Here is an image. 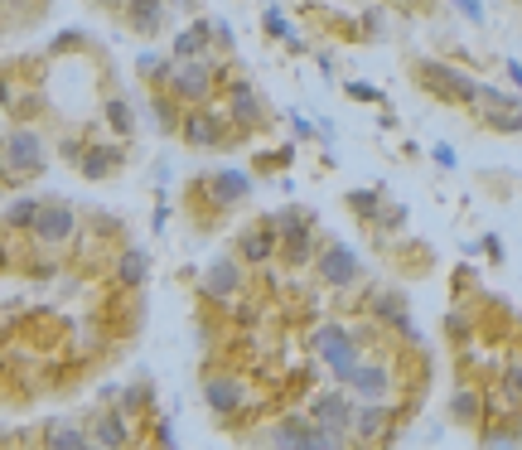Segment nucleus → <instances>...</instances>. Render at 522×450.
Here are the masks:
<instances>
[{"mask_svg": "<svg viewBox=\"0 0 522 450\" xmlns=\"http://www.w3.org/2000/svg\"><path fill=\"white\" fill-rule=\"evenodd\" d=\"M411 82L421 88V98H435L441 106H474L479 102V78L459 73L445 58H411Z\"/></svg>", "mask_w": 522, "mask_h": 450, "instance_id": "nucleus-1", "label": "nucleus"}, {"mask_svg": "<svg viewBox=\"0 0 522 450\" xmlns=\"http://www.w3.org/2000/svg\"><path fill=\"white\" fill-rule=\"evenodd\" d=\"M0 180L5 184H25L34 174L49 170V146H44V136L34 132V126H10L5 140H0Z\"/></svg>", "mask_w": 522, "mask_h": 450, "instance_id": "nucleus-2", "label": "nucleus"}, {"mask_svg": "<svg viewBox=\"0 0 522 450\" xmlns=\"http://www.w3.org/2000/svg\"><path fill=\"white\" fill-rule=\"evenodd\" d=\"M174 136H180L189 150H228L237 140V132L228 126V116H223L213 102L180 106V116H174Z\"/></svg>", "mask_w": 522, "mask_h": 450, "instance_id": "nucleus-3", "label": "nucleus"}, {"mask_svg": "<svg viewBox=\"0 0 522 450\" xmlns=\"http://www.w3.org/2000/svg\"><path fill=\"white\" fill-rule=\"evenodd\" d=\"M160 88H164V102H174V106L213 102L218 98V68L208 64V54L204 58H174Z\"/></svg>", "mask_w": 522, "mask_h": 450, "instance_id": "nucleus-4", "label": "nucleus"}, {"mask_svg": "<svg viewBox=\"0 0 522 450\" xmlns=\"http://www.w3.org/2000/svg\"><path fill=\"white\" fill-rule=\"evenodd\" d=\"M223 98H228V126L237 136H252L266 126V98L252 88V78H242V73H232L228 82H223Z\"/></svg>", "mask_w": 522, "mask_h": 450, "instance_id": "nucleus-5", "label": "nucleus"}, {"mask_svg": "<svg viewBox=\"0 0 522 450\" xmlns=\"http://www.w3.org/2000/svg\"><path fill=\"white\" fill-rule=\"evenodd\" d=\"M310 267H315L319 286H329V291H349V286H358V276H363L358 252H353L349 242H339V238L324 242V247H315Z\"/></svg>", "mask_w": 522, "mask_h": 450, "instance_id": "nucleus-6", "label": "nucleus"}, {"mask_svg": "<svg viewBox=\"0 0 522 450\" xmlns=\"http://www.w3.org/2000/svg\"><path fill=\"white\" fill-rule=\"evenodd\" d=\"M315 353L324 359L329 378H334V383H343V378H349V369L363 359V339L353 335L349 325H324V329L315 335Z\"/></svg>", "mask_w": 522, "mask_h": 450, "instance_id": "nucleus-7", "label": "nucleus"}, {"mask_svg": "<svg viewBox=\"0 0 522 450\" xmlns=\"http://www.w3.org/2000/svg\"><path fill=\"white\" fill-rule=\"evenodd\" d=\"M78 208L73 204H63V199H44L39 213H34V223H29V238L39 242V247H68L78 238Z\"/></svg>", "mask_w": 522, "mask_h": 450, "instance_id": "nucleus-8", "label": "nucleus"}, {"mask_svg": "<svg viewBox=\"0 0 522 450\" xmlns=\"http://www.w3.org/2000/svg\"><path fill=\"white\" fill-rule=\"evenodd\" d=\"M353 407H358V397H353L343 383H334L329 393H319L310 407H305V417H310L315 426H324L329 436H339V446H343L349 441V426H353Z\"/></svg>", "mask_w": 522, "mask_h": 450, "instance_id": "nucleus-9", "label": "nucleus"}, {"mask_svg": "<svg viewBox=\"0 0 522 450\" xmlns=\"http://www.w3.org/2000/svg\"><path fill=\"white\" fill-rule=\"evenodd\" d=\"M204 407L213 412V417H237V412L247 407V387H242V378L228 373V369L208 373V378H204Z\"/></svg>", "mask_w": 522, "mask_h": 450, "instance_id": "nucleus-10", "label": "nucleus"}, {"mask_svg": "<svg viewBox=\"0 0 522 450\" xmlns=\"http://www.w3.org/2000/svg\"><path fill=\"white\" fill-rule=\"evenodd\" d=\"M237 262L242 267H266L276 262V213H266L261 223L237 233Z\"/></svg>", "mask_w": 522, "mask_h": 450, "instance_id": "nucleus-11", "label": "nucleus"}, {"mask_svg": "<svg viewBox=\"0 0 522 450\" xmlns=\"http://www.w3.org/2000/svg\"><path fill=\"white\" fill-rule=\"evenodd\" d=\"M343 387H349L358 402H387L392 393V369L383 359H358L349 369V378H343Z\"/></svg>", "mask_w": 522, "mask_h": 450, "instance_id": "nucleus-12", "label": "nucleus"}, {"mask_svg": "<svg viewBox=\"0 0 522 450\" xmlns=\"http://www.w3.org/2000/svg\"><path fill=\"white\" fill-rule=\"evenodd\" d=\"M204 194L213 199V208H237L252 199V180L242 170H208L204 174Z\"/></svg>", "mask_w": 522, "mask_h": 450, "instance_id": "nucleus-13", "label": "nucleus"}, {"mask_svg": "<svg viewBox=\"0 0 522 450\" xmlns=\"http://www.w3.org/2000/svg\"><path fill=\"white\" fill-rule=\"evenodd\" d=\"M82 426H88V441H92V446H130V436H136V431H130V417H126L122 407L92 412Z\"/></svg>", "mask_w": 522, "mask_h": 450, "instance_id": "nucleus-14", "label": "nucleus"}, {"mask_svg": "<svg viewBox=\"0 0 522 450\" xmlns=\"http://www.w3.org/2000/svg\"><path fill=\"white\" fill-rule=\"evenodd\" d=\"M122 25L136 34V39H156L164 30V0H122Z\"/></svg>", "mask_w": 522, "mask_h": 450, "instance_id": "nucleus-15", "label": "nucleus"}, {"mask_svg": "<svg viewBox=\"0 0 522 450\" xmlns=\"http://www.w3.org/2000/svg\"><path fill=\"white\" fill-rule=\"evenodd\" d=\"M261 441L266 446H319V426L305 417V412H290V417L271 421L266 431H261Z\"/></svg>", "mask_w": 522, "mask_h": 450, "instance_id": "nucleus-16", "label": "nucleus"}, {"mask_svg": "<svg viewBox=\"0 0 522 450\" xmlns=\"http://www.w3.org/2000/svg\"><path fill=\"white\" fill-rule=\"evenodd\" d=\"M247 281V267L237 262V257H218L208 271H204V295L208 301H232L237 291H242Z\"/></svg>", "mask_w": 522, "mask_h": 450, "instance_id": "nucleus-17", "label": "nucleus"}, {"mask_svg": "<svg viewBox=\"0 0 522 450\" xmlns=\"http://www.w3.org/2000/svg\"><path fill=\"white\" fill-rule=\"evenodd\" d=\"M122 150L116 146H106V140H88L82 146V156H78V174L82 180H112L116 170H122Z\"/></svg>", "mask_w": 522, "mask_h": 450, "instance_id": "nucleus-18", "label": "nucleus"}, {"mask_svg": "<svg viewBox=\"0 0 522 450\" xmlns=\"http://www.w3.org/2000/svg\"><path fill=\"white\" fill-rule=\"evenodd\" d=\"M489 397L479 393V387H455V397H450V421L459 426V431H479L484 417H489Z\"/></svg>", "mask_w": 522, "mask_h": 450, "instance_id": "nucleus-19", "label": "nucleus"}, {"mask_svg": "<svg viewBox=\"0 0 522 450\" xmlns=\"http://www.w3.org/2000/svg\"><path fill=\"white\" fill-rule=\"evenodd\" d=\"M387 436V402H358L353 407V426H349V441H383Z\"/></svg>", "mask_w": 522, "mask_h": 450, "instance_id": "nucleus-20", "label": "nucleus"}, {"mask_svg": "<svg viewBox=\"0 0 522 450\" xmlns=\"http://www.w3.org/2000/svg\"><path fill=\"white\" fill-rule=\"evenodd\" d=\"M112 281L122 291H140L150 281V252L146 247H126L122 257H116V267H112Z\"/></svg>", "mask_w": 522, "mask_h": 450, "instance_id": "nucleus-21", "label": "nucleus"}, {"mask_svg": "<svg viewBox=\"0 0 522 450\" xmlns=\"http://www.w3.org/2000/svg\"><path fill=\"white\" fill-rule=\"evenodd\" d=\"M373 315L377 319H383V325H392V329H397V335H417V329H411V310H407V295H401L397 286H387L383 295H377V301H373Z\"/></svg>", "mask_w": 522, "mask_h": 450, "instance_id": "nucleus-22", "label": "nucleus"}, {"mask_svg": "<svg viewBox=\"0 0 522 450\" xmlns=\"http://www.w3.org/2000/svg\"><path fill=\"white\" fill-rule=\"evenodd\" d=\"M44 446L49 450H88V426L82 421H68V417H54L49 426H44Z\"/></svg>", "mask_w": 522, "mask_h": 450, "instance_id": "nucleus-23", "label": "nucleus"}, {"mask_svg": "<svg viewBox=\"0 0 522 450\" xmlns=\"http://www.w3.org/2000/svg\"><path fill=\"white\" fill-rule=\"evenodd\" d=\"M208 39H213V20H194V25L174 39L170 58H204L208 54Z\"/></svg>", "mask_w": 522, "mask_h": 450, "instance_id": "nucleus-24", "label": "nucleus"}, {"mask_svg": "<svg viewBox=\"0 0 522 450\" xmlns=\"http://www.w3.org/2000/svg\"><path fill=\"white\" fill-rule=\"evenodd\" d=\"M102 122L112 126V136H116V140H130V136H136V106H130L126 98H106Z\"/></svg>", "mask_w": 522, "mask_h": 450, "instance_id": "nucleus-25", "label": "nucleus"}, {"mask_svg": "<svg viewBox=\"0 0 522 450\" xmlns=\"http://www.w3.org/2000/svg\"><path fill=\"white\" fill-rule=\"evenodd\" d=\"M479 112H518L522 98H518V88H498V82H479Z\"/></svg>", "mask_w": 522, "mask_h": 450, "instance_id": "nucleus-26", "label": "nucleus"}, {"mask_svg": "<svg viewBox=\"0 0 522 450\" xmlns=\"http://www.w3.org/2000/svg\"><path fill=\"white\" fill-rule=\"evenodd\" d=\"M116 407H122L126 417H146V412H156V387L140 378V383H130L126 393H122V402H116Z\"/></svg>", "mask_w": 522, "mask_h": 450, "instance_id": "nucleus-27", "label": "nucleus"}, {"mask_svg": "<svg viewBox=\"0 0 522 450\" xmlns=\"http://www.w3.org/2000/svg\"><path fill=\"white\" fill-rule=\"evenodd\" d=\"M498 393H503V412H518V402H522V363L518 359L503 363V373H498Z\"/></svg>", "mask_w": 522, "mask_h": 450, "instance_id": "nucleus-28", "label": "nucleus"}, {"mask_svg": "<svg viewBox=\"0 0 522 450\" xmlns=\"http://www.w3.org/2000/svg\"><path fill=\"white\" fill-rule=\"evenodd\" d=\"M349 208L358 213L363 223H373L377 213H383V194H373V189H349Z\"/></svg>", "mask_w": 522, "mask_h": 450, "instance_id": "nucleus-29", "label": "nucleus"}, {"mask_svg": "<svg viewBox=\"0 0 522 450\" xmlns=\"http://www.w3.org/2000/svg\"><path fill=\"white\" fill-rule=\"evenodd\" d=\"M44 199H15L5 213V228H20V233H29V223H34V213H39Z\"/></svg>", "mask_w": 522, "mask_h": 450, "instance_id": "nucleus-30", "label": "nucleus"}, {"mask_svg": "<svg viewBox=\"0 0 522 450\" xmlns=\"http://www.w3.org/2000/svg\"><path fill=\"white\" fill-rule=\"evenodd\" d=\"M170 64H174V58H164V54H140V58H136V73L146 78V82H164Z\"/></svg>", "mask_w": 522, "mask_h": 450, "instance_id": "nucleus-31", "label": "nucleus"}, {"mask_svg": "<svg viewBox=\"0 0 522 450\" xmlns=\"http://www.w3.org/2000/svg\"><path fill=\"white\" fill-rule=\"evenodd\" d=\"M484 126L489 132H498V136H518V112H484Z\"/></svg>", "mask_w": 522, "mask_h": 450, "instance_id": "nucleus-32", "label": "nucleus"}, {"mask_svg": "<svg viewBox=\"0 0 522 450\" xmlns=\"http://www.w3.org/2000/svg\"><path fill=\"white\" fill-rule=\"evenodd\" d=\"M450 5H455V10H465V20H469V25H489V20H484V0H450Z\"/></svg>", "mask_w": 522, "mask_h": 450, "instance_id": "nucleus-33", "label": "nucleus"}, {"mask_svg": "<svg viewBox=\"0 0 522 450\" xmlns=\"http://www.w3.org/2000/svg\"><path fill=\"white\" fill-rule=\"evenodd\" d=\"M266 34H271V39H290L286 15H281V10H266Z\"/></svg>", "mask_w": 522, "mask_h": 450, "instance_id": "nucleus-34", "label": "nucleus"}, {"mask_svg": "<svg viewBox=\"0 0 522 450\" xmlns=\"http://www.w3.org/2000/svg\"><path fill=\"white\" fill-rule=\"evenodd\" d=\"M343 92H349V98H358V102H383V92L367 88V82H343Z\"/></svg>", "mask_w": 522, "mask_h": 450, "instance_id": "nucleus-35", "label": "nucleus"}, {"mask_svg": "<svg viewBox=\"0 0 522 450\" xmlns=\"http://www.w3.org/2000/svg\"><path fill=\"white\" fill-rule=\"evenodd\" d=\"M82 146H88V140H82V136H68V140H63V160H68V165H78Z\"/></svg>", "mask_w": 522, "mask_h": 450, "instance_id": "nucleus-36", "label": "nucleus"}, {"mask_svg": "<svg viewBox=\"0 0 522 450\" xmlns=\"http://www.w3.org/2000/svg\"><path fill=\"white\" fill-rule=\"evenodd\" d=\"M10 98H15V88H10V78L0 73V112H5V106H10Z\"/></svg>", "mask_w": 522, "mask_h": 450, "instance_id": "nucleus-37", "label": "nucleus"}, {"mask_svg": "<svg viewBox=\"0 0 522 450\" xmlns=\"http://www.w3.org/2000/svg\"><path fill=\"white\" fill-rule=\"evenodd\" d=\"M213 39H218L223 49H232V30H228V25H213Z\"/></svg>", "mask_w": 522, "mask_h": 450, "instance_id": "nucleus-38", "label": "nucleus"}, {"mask_svg": "<svg viewBox=\"0 0 522 450\" xmlns=\"http://www.w3.org/2000/svg\"><path fill=\"white\" fill-rule=\"evenodd\" d=\"M92 5H97L102 15H116V10H122V0H92Z\"/></svg>", "mask_w": 522, "mask_h": 450, "instance_id": "nucleus-39", "label": "nucleus"}]
</instances>
